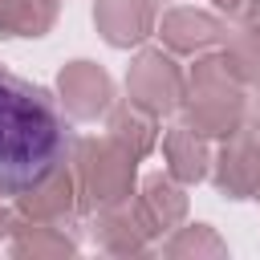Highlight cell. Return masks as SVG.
<instances>
[{"label":"cell","mask_w":260,"mask_h":260,"mask_svg":"<svg viewBox=\"0 0 260 260\" xmlns=\"http://www.w3.org/2000/svg\"><path fill=\"white\" fill-rule=\"evenodd\" d=\"M69 154V130L57 102L28 77L0 65V183L32 191L57 175Z\"/></svg>","instance_id":"6da1fadb"}]
</instances>
